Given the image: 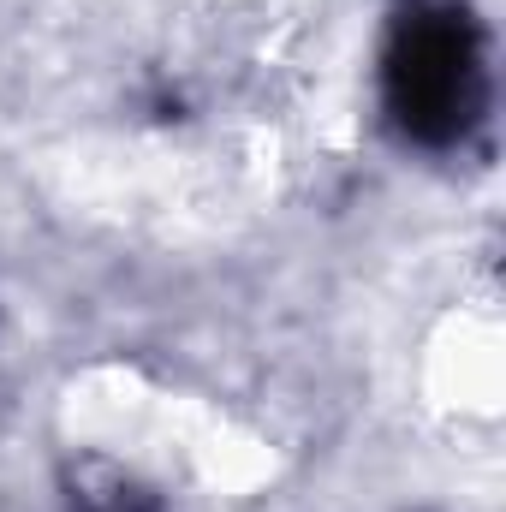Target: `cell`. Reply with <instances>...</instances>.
Wrapping results in <instances>:
<instances>
[{
    "label": "cell",
    "instance_id": "6da1fadb",
    "mask_svg": "<svg viewBox=\"0 0 506 512\" xmlns=\"http://www.w3.org/2000/svg\"><path fill=\"white\" fill-rule=\"evenodd\" d=\"M477 42L453 12H417L387 54V102L423 143H447L477 114Z\"/></svg>",
    "mask_w": 506,
    "mask_h": 512
}]
</instances>
